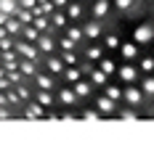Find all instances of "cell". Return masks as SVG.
<instances>
[{
	"label": "cell",
	"instance_id": "cell-5",
	"mask_svg": "<svg viewBox=\"0 0 154 148\" xmlns=\"http://www.w3.org/2000/svg\"><path fill=\"white\" fill-rule=\"evenodd\" d=\"M56 45H59V43H53V37H51V32H43V34L37 37V48H40L43 53H48V56H51V53L56 50Z\"/></svg>",
	"mask_w": 154,
	"mask_h": 148
},
{
	"label": "cell",
	"instance_id": "cell-16",
	"mask_svg": "<svg viewBox=\"0 0 154 148\" xmlns=\"http://www.w3.org/2000/svg\"><path fill=\"white\" fill-rule=\"evenodd\" d=\"M19 8H21L19 0H0V11H5L8 16H16V13H19Z\"/></svg>",
	"mask_w": 154,
	"mask_h": 148
},
{
	"label": "cell",
	"instance_id": "cell-40",
	"mask_svg": "<svg viewBox=\"0 0 154 148\" xmlns=\"http://www.w3.org/2000/svg\"><path fill=\"white\" fill-rule=\"evenodd\" d=\"M37 3H45V0H37Z\"/></svg>",
	"mask_w": 154,
	"mask_h": 148
},
{
	"label": "cell",
	"instance_id": "cell-35",
	"mask_svg": "<svg viewBox=\"0 0 154 148\" xmlns=\"http://www.w3.org/2000/svg\"><path fill=\"white\" fill-rule=\"evenodd\" d=\"M133 5V0H114V8H120V11H128Z\"/></svg>",
	"mask_w": 154,
	"mask_h": 148
},
{
	"label": "cell",
	"instance_id": "cell-28",
	"mask_svg": "<svg viewBox=\"0 0 154 148\" xmlns=\"http://www.w3.org/2000/svg\"><path fill=\"white\" fill-rule=\"evenodd\" d=\"M141 90H143V95H154V74H149V77L141 82Z\"/></svg>",
	"mask_w": 154,
	"mask_h": 148
},
{
	"label": "cell",
	"instance_id": "cell-12",
	"mask_svg": "<svg viewBox=\"0 0 154 148\" xmlns=\"http://www.w3.org/2000/svg\"><path fill=\"white\" fill-rule=\"evenodd\" d=\"M40 117H45V106L40 103V101L27 106V119H40Z\"/></svg>",
	"mask_w": 154,
	"mask_h": 148
},
{
	"label": "cell",
	"instance_id": "cell-31",
	"mask_svg": "<svg viewBox=\"0 0 154 148\" xmlns=\"http://www.w3.org/2000/svg\"><path fill=\"white\" fill-rule=\"evenodd\" d=\"M61 58L66 66H77V56H75V50H61Z\"/></svg>",
	"mask_w": 154,
	"mask_h": 148
},
{
	"label": "cell",
	"instance_id": "cell-27",
	"mask_svg": "<svg viewBox=\"0 0 154 148\" xmlns=\"http://www.w3.org/2000/svg\"><path fill=\"white\" fill-rule=\"evenodd\" d=\"M117 117L122 119V122H138V114H136L133 108H122V111H117Z\"/></svg>",
	"mask_w": 154,
	"mask_h": 148
},
{
	"label": "cell",
	"instance_id": "cell-19",
	"mask_svg": "<svg viewBox=\"0 0 154 148\" xmlns=\"http://www.w3.org/2000/svg\"><path fill=\"white\" fill-rule=\"evenodd\" d=\"M35 82H37V87H43V90H53V77L51 74H35Z\"/></svg>",
	"mask_w": 154,
	"mask_h": 148
},
{
	"label": "cell",
	"instance_id": "cell-7",
	"mask_svg": "<svg viewBox=\"0 0 154 148\" xmlns=\"http://www.w3.org/2000/svg\"><path fill=\"white\" fill-rule=\"evenodd\" d=\"M88 77H91V82L93 85H98V87H106V82H109V74L98 66V69H91L88 72Z\"/></svg>",
	"mask_w": 154,
	"mask_h": 148
},
{
	"label": "cell",
	"instance_id": "cell-17",
	"mask_svg": "<svg viewBox=\"0 0 154 148\" xmlns=\"http://www.w3.org/2000/svg\"><path fill=\"white\" fill-rule=\"evenodd\" d=\"M66 19H69V16L64 13V8H56L53 16H51V24H53L56 29H61V27H66Z\"/></svg>",
	"mask_w": 154,
	"mask_h": 148
},
{
	"label": "cell",
	"instance_id": "cell-26",
	"mask_svg": "<svg viewBox=\"0 0 154 148\" xmlns=\"http://www.w3.org/2000/svg\"><path fill=\"white\" fill-rule=\"evenodd\" d=\"M64 11H66V16H69V19H80V16H82V5H80V3H69Z\"/></svg>",
	"mask_w": 154,
	"mask_h": 148
},
{
	"label": "cell",
	"instance_id": "cell-38",
	"mask_svg": "<svg viewBox=\"0 0 154 148\" xmlns=\"http://www.w3.org/2000/svg\"><path fill=\"white\" fill-rule=\"evenodd\" d=\"M0 106H8V93H0Z\"/></svg>",
	"mask_w": 154,
	"mask_h": 148
},
{
	"label": "cell",
	"instance_id": "cell-8",
	"mask_svg": "<svg viewBox=\"0 0 154 148\" xmlns=\"http://www.w3.org/2000/svg\"><path fill=\"white\" fill-rule=\"evenodd\" d=\"M120 53H122L125 61H133L138 56V43H136V40H133V43H122L120 45Z\"/></svg>",
	"mask_w": 154,
	"mask_h": 148
},
{
	"label": "cell",
	"instance_id": "cell-20",
	"mask_svg": "<svg viewBox=\"0 0 154 148\" xmlns=\"http://www.w3.org/2000/svg\"><path fill=\"white\" fill-rule=\"evenodd\" d=\"M35 101H40V103L45 106V108H51V106H53V95H51V90H37V93H35Z\"/></svg>",
	"mask_w": 154,
	"mask_h": 148
},
{
	"label": "cell",
	"instance_id": "cell-24",
	"mask_svg": "<svg viewBox=\"0 0 154 148\" xmlns=\"http://www.w3.org/2000/svg\"><path fill=\"white\" fill-rule=\"evenodd\" d=\"M64 32H66L75 43H80V40L85 37V29H82V27H69V24H66V29H64Z\"/></svg>",
	"mask_w": 154,
	"mask_h": 148
},
{
	"label": "cell",
	"instance_id": "cell-41",
	"mask_svg": "<svg viewBox=\"0 0 154 148\" xmlns=\"http://www.w3.org/2000/svg\"><path fill=\"white\" fill-rule=\"evenodd\" d=\"M0 53H3V50H0Z\"/></svg>",
	"mask_w": 154,
	"mask_h": 148
},
{
	"label": "cell",
	"instance_id": "cell-14",
	"mask_svg": "<svg viewBox=\"0 0 154 148\" xmlns=\"http://www.w3.org/2000/svg\"><path fill=\"white\" fill-rule=\"evenodd\" d=\"M45 64H48V72L51 74H64V58H53V56H48L45 58Z\"/></svg>",
	"mask_w": 154,
	"mask_h": 148
},
{
	"label": "cell",
	"instance_id": "cell-15",
	"mask_svg": "<svg viewBox=\"0 0 154 148\" xmlns=\"http://www.w3.org/2000/svg\"><path fill=\"white\" fill-rule=\"evenodd\" d=\"M40 34H43V32L37 29L35 24H24V29H21V37H24V40H29V43H37V37H40Z\"/></svg>",
	"mask_w": 154,
	"mask_h": 148
},
{
	"label": "cell",
	"instance_id": "cell-18",
	"mask_svg": "<svg viewBox=\"0 0 154 148\" xmlns=\"http://www.w3.org/2000/svg\"><path fill=\"white\" fill-rule=\"evenodd\" d=\"M61 77L66 79V82H72V85H75L77 79H82V69H77V66H66Z\"/></svg>",
	"mask_w": 154,
	"mask_h": 148
},
{
	"label": "cell",
	"instance_id": "cell-2",
	"mask_svg": "<svg viewBox=\"0 0 154 148\" xmlns=\"http://www.w3.org/2000/svg\"><path fill=\"white\" fill-rule=\"evenodd\" d=\"M122 101H128L130 106H138L141 101H143V90L136 87V82H128V87H125V98Z\"/></svg>",
	"mask_w": 154,
	"mask_h": 148
},
{
	"label": "cell",
	"instance_id": "cell-29",
	"mask_svg": "<svg viewBox=\"0 0 154 148\" xmlns=\"http://www.w3.org/2000/svg\"><path fill=\"white\" fill-rule=\"evenodd\" d=\"M14 45H16L14 34H3L0 37V50H14Z\"/></svg>",
	"mask_w": 154,
	"mask_h": 148
},
{
	"label": "cell",
	"instance_id": "cell-30",
	"mask_svg": "<svg viewBox=\"0 0 154 148\" xmlns=\"http://www.w3.org/2000/svg\"><path fill=\"white\" fill-rule=\"evenodd\" d=\"M104 43H106V48L109 50H120V37H117V34H106V37H104Z\"/></svg>",
	"mask_w": 154,
	"mask_h": 148
},
{
	"label": "cell",
	"instance_id": "cell-3",
	"mask_svg": "<svg viewBox=\"0 0 154 148\" xmlns=\"http://www.w3.org/2000/svg\"><path fill=\"white\" fill-rule=\"evenodd\" d=\"M96 108H98L101 114H117V101H114V98H109L106 93H104V95L96 101Z\"/></svg>",
	"mask_w": 154,
	"mask_h": 148
},
{
	"label": "cell",
	"instance_id": "cell-39",
	"mask_svg": "<svg viewBox=\"0 0 154 148\" xmlns=\"http://www.w3.org/2000/svg\"><path fill=\"white\" fill-rule=\"evenodd\" d=\"M53 3H56V8H66L69 5V0H53Z\"/></svg>",
	"mask_w": 154,
	"mask_h": 148
},
{
	"label": "cell",
	"instance_id": "cell-37",
	"mask_svg": "<svg viewBox=\"0 0 154 148\" xmlns=\"http://www.w3.org/2000/svg\"><path fill=\"white\" fill-rule=\"evenodd\" d=\"M11 117V111H8V106H0V119H8Z\"/></svg>",
	"mask_w": 154,
	"mask_h": 148
},
{
	"label": "cell",
	"instance_id": "cell-1",
	"mask_svg": "<svg viewBox=\"0 0 154 148\" xmlns=\"http://www.w3.org/2000/svg\"><path fill=\"white\" fill-rule=\"evenodd\" d=\"M133 40H136L138 45L152 43V40H154V27H152V24H138V27L133 29Z\"/></svg>",
	"mask_w": 154,
	"mask_h": 148
},
{
	"label": "cell",
	"instance_id": "cell-21",
	"mask_svg": "<svg viewBox=\"0 0 154 148\" xmlns=\"http://www.w3.org/2000/svg\"><path fill=\"white\" fill-rule=\"evenodd\" d=\"M5 29H8V34H21V29H24V24H21V21H19V19H16V16H11V19H8V24H5Z\"/></svg>",
	"mask_w": 154,
	"mask_h": 148
},
{
	"label": "cell",
	"instance_id": "cell-10",
	"mask_svg": "<svg viewBox=\"0 0 154 148\" xmlns=\"http://www.w3.org/2000/svg\"><path fill=\"white\" fill-rule=\"evenodd\" d=\"M82 29H85V37H88V40H96V37H101V24H98V19L88 21Z\"/></svg>",
	"mask_w": 154,
	"mask_h": 148
},
{
	"label": "cell",
	"instance_id": "cell-9",
	"mask_svg": "<svg viewBox=\"0 0 154 148\" xmlns=\"http://www.w3.org/2000/svg\"><path fill=\"white\" fill-rule=\"evenodd\" d=\"M91 13H93V19H104V16L109 13V0H96L93 8H91Z\"/></svg>",
	"mask_w": 154,
	"mask_h": 148
},
{
	"label": "cell",
	"instance_id": "cell-11",
	"mask_svg": "<svg viewBox=\"0 0 154 148\" xmlns=\"http://www.w3.org/2000/svg\"><path fill=\"white\" fill-rule=\"evenodd\" d=\"M19 69L24 72V77H35V74H37V61L21 58V61H19Z\"/></svg>",
	"mask_w": 154,
	"mask_h": 148
},
{
	"label": "cell",
	"instance_id": "cell-33",
	"mask_svg": "<svg viewBox=\"0 0 154 148\" xmlns=\"http://www.w3.org/2000/svg\"><path fill=\"white\" fill-rule=\"evenodd\" d=\"M101 117H104V114H101L98 108H96V111H91V108H88V111H82V119H85V122H98Z\"/></svg>",
	"mask_w": 154,
	"mask_h": 148
},
{
	"label": "cell",
	"instance_id": "cell-32",
	"mask_svg": "<svg viewBox=\"0 0 154 148\" xmlns=\"http://www.w3.org/2000/svg\"><path fill=\"white\" fill-rule=\"evenodd\" d=\"M75 40H72V37H69V34H64L61 40H59V48H61V50H75Z\"/></svg>",
	"mask_w": 154,
	"mask_h": 148
},
{
	"label": "cell",
	"instance_id": "cell-23",
	"mask_svg": "<svg viewBox=\"0 0 154 148\" xmlns=\"http://www.w3.org/2000/svg\"><path fill=\"white\" fill-rule=\"evenodd\" d=\"M98 66H101V69H104L109 77H112V74H117V69H120V66H117L112 58H101V61H98Z\"/></svg>",
	"mask_w": 154,
	"mask_h": 148
},
{
	"label": "cell",
	"instance_id": "cell-22",
	"mask_svg": "<svg viewBox=\"0 0 154 148\" xmlns=\"http://www.w3.org/2000/svg\"><path fill=\"white\" fill-rule=\"evenodd\" d=\"M104 93H106L109 98H114V101H122V98H125V90L117 87V85H106V87H104Z\"/></svg>",
	"mask_w": 154,
	"mask_h": 148
},
{
	"label": "cell",
	"instance_id": "cell-6",
	"mask_svg": "<svg viewBox=\"0 0 154 148\" xmlns=\"http://www.w3.org/2000/svg\"><path fill=\"white\" fill-rule=\"evenodd\" d=\"M72 87H75L77 98H88V95L93 93V82H91V79H77Z\"/></svg>",
	"mask_w": 154,
	"mask_h": 148
},
{
	"label": "cell",
	"instance_id": "cell-25",
	"mask_svg": "<svg viewBox=\"0 0 154 148\" xmlns=\"http://www.w3.org/2000/svg\"><path fill=\"white\" fill-rule=\"evenodd\" d=\"M85 56H88V61H101V58H104V48L93 45V48H88V50H85Z\"/></svg>",
	"mask_w": 154,
	"mask_h": 148
},
{
	"label": "cell",
	"instance_id": "cell-34",
	"mask_svg": "<svg viewBox=\"0 0 154 148\" xmlns=\"http://www.w3.org/2000/svg\"><path fill=\"white\" fill-rule=\"evenodd\" d=\"M141 72H154V58H143L141 61Z\"/></svg>",
	"mask_w": 154,
	"mask_h": 148
},
{
	"label": "cell",
	"instance_id": "cell-4",
	"mask_svg": "<svg viewBox=\"0 0 154 148\" xmlns=\"http://www.w3.org/2000/svg\"><path fill=\"white\" fill-rule=\"evenodd\" d=\"M138 74H141V69H136L133 64H125V66L117 69V77H120L122 82H136V79H138Z\"/></svg>",
	"mask_w": 154,
	"mask_h": 148
},
{
	"label": "cell",
	"instance_id": "cell-36",
	"mask_svg": "<svg viewBox=\"0 0 154 148\" xmlns=\"http://www.w3.org/2000/svg\"><path fill=\"white\" fill-rule=\"evenodd\" d=\"M16 90H19L21 101H29V87H27V85H16Z\"/></svg>",
	"mask_w": 154,
	"mask_h": 148
},
{
	"label": "cell",
	"instance_id": "cell-13",
	"mask_svg": "<svg viewBox=\"0 0 154 148\" xmlns=\"http://www.w3.org/2000/svg\"><path fill=\"white\" fill-rule=\"evenodd\" d=\"M59 101H61V103H66V106H75V101H77L75 87H61V90H59Z\"/></svg>",
	"mask_w": 154,
	"mask_h": 148
}]
</instances>
